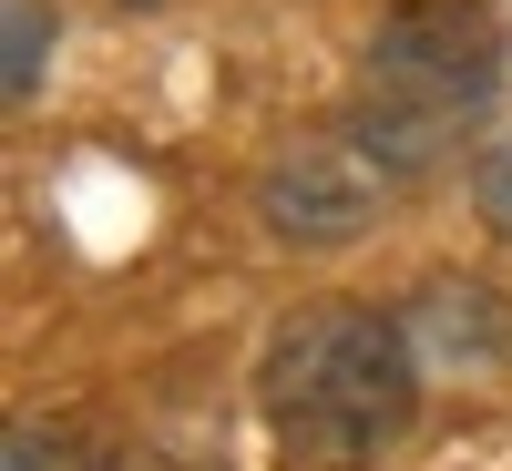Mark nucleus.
I'll return each mask as SVG.
<instances>
[{"label": "nucleus", "instance_id": "obj_1", "mask_svg": "<svg viewBox=\"0 0 512 471\" xmlns=\"http://www.w3.org/2000/svg\"><path fill=\"white\" fill-rule=\"evenodd\" d=\"M256 420L287 471H369L420 420V338L390 308H287L256 349Z\"/></svg>", "mask_w": 512, "mask_h": 471}, {"label": "nucleus", "instance_id": "obj_2", "mask_svg": "<svg viewBox=\"0 0 512 471\" xmlns=\"http://www.w3.org/2000/svg\"><path fill=\"white\" fill-rule=\"evenodd\" d=\"M502 21L482 11V0H420V11H390L369 41V93L338 113L359 144H379L400 164V175H441V164L461 154V134L502 103Z\"/></svg>", "mask_w": 512, "mask_h": 471}, {"label": "nucleus", "instance_id": "obj_3", "mask_svg": "<svg viewBox=\"0 0 512 471\" xmlns=\"http://www.w3.org/2000/svg\"><path fill=\"white\" fill-rule=\"evenodd\" d=\"M410 195V175L379 144H359L349 123H328V134H308V144H287L267 175H256V226H267L277 246H308V256H328V246H359L390 205Z\"/></svg>", "mask_w": 512, "mask_h": 471}, {"label": "nucleus", "instance_id": "obj_4", "mask_svg": "<svg viewBox=\"0 0 512 471\" xmlns=\"http://www.w3.org/2000/svg\"><path fill=\"white\" fill-rule=\"evenodd\" d=\"M410 338H420V359L492 369V359H512V308H502L492 287H431L410 308Z\"/></svg>", "mask_w": 512, "mask_h": 471}, {"label": "nucleus", "instance_id": "obj_5", "mask_svg": "<svg viewBox=\"0 0 512 471\" xmlns=\"http://www.w3.org/2000/svg\"><path fill=\"white\" fill-rule=\"evenodd\" d=\"M0 11H11V41H0V93H11V103H41V72H52L62 21H52V0H0Z\"/></svg>", "mask_w": 512, "mask_h": 471}, {"label": "nucleus", "instance_id": "obj_6", "mask_svg": "<svg viewBox=\"0 0 512 471\" xmlns=\"http://www.w3.org/2000/svg\"><path fill=\"white\" fill-rule=\"evenodd\" d=\"M472 216H482L492 236H512V134H502V144L472 164Z\"/></svg>", "mask_w": 512, "mask_h": 471}, {"label": "nucleus", "instance_id": "obj_7", "mask_svg": "<svg viewBox=\"0 0 512 471\" xmlns=\"http://www.w3.org/2000/svg\"><path fill=\"white\" fill-rule=\"evenodd\" d=\"M0 471H72V441H52L41 420H11V461Z\"/></svg>", "mask_w": 512, "mask_h": 471}, {"label": "nucleus", "instance_id": "obj_8", "mask_svg": "<svg viewBox=\"0 0 512 471\" xmlns=\"http://www.w3.org/2000/svg\"><path fill=\"white\" fill-rule=\"evenodd\" d=\"M123 11H144V0H123Z\"/></svg>", "mask_w": 512, "mask_h": 471}]
</instances>
